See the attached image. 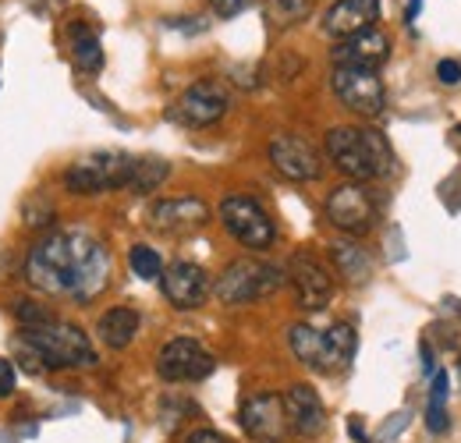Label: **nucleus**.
<instances>
[{"mask_svg":"<svg viewBox=\"0 0 461 443\" xmlns=\"http://www.w3.org/2000/svg\"><path fill=\"white\" fill-rule=\"evenodd\" d=\"M25 277L47 294H71L78 302H93L111 280V256L93 234L50 231L29 249Z\"/></svg>","mask_w":461,"mask_h":443,"instance_id":"f257e3e1","label":"nucleus"},{"mask_svg":"<svg viewBox=\"0 0 461 443\" xmlns=\"http://www.w3.org/2000/svg\"><path fill=\"white\" fill-rule=\"evenodd\" d=\"M327 157L351 181H369V177H384L394 170V153H391L387 139L373 128H351V124L330 128Z\"/></svg>","mask_w":461,"mask_h":443,"instance_id":"f03ea898","label":"nucleus"},{"mask_svg":"<svg viewBox=\"0 0 461 443\" xmlns=\"http://www.w3.org/2000/svg\"><path fill=\"white\" fill-rule=\"evenodd\" d=\"M288 284V274L274 263H263V259H234L228 270L217 277L213 284V294L221 305H249V302H259L274 291H281Z\"/></svg>","mask_w":461,"mask_h":443,"instance_id":"7ed1b4c3","label":"nucleus"},{"mask_svg":"<svg viewBox=\"0 0 461 443\" xmlns=\"http://www.w3.org/2000/svg\"><path fill=\"white\" fill-rule=\"evenodd\" d=\"M22 340H29L47 369H89L96 366V348L89 344V337L71 327V323H47L36 330H22Z\"/></svg>","mask_w":461,"mask_h":443,"instance_id":"20e7f679","label":"nucleus"},{"mask_svg":"<svg viewBox=\"0 0 461 443\" xmlns=\"http://www.w3.org/2000/svg\"><path fill=\"white\" fill-rule=\"evenodd\" d=\"M135 157L117 153V149H104L93 157H82L78 164L64 170V188L75 195H100V192H114V188H128Z\"/></svg>","mask_w":461,"mask_h":443,"instance_id":"39448f33","label":"nucleus"},{"mask_svg":"<svg viewBox=\"0 0 461 443\" xmlns=\"http://www.w3.org/2000/svg\"><path fill=\"white\" fill-rule=\"evenodd\" d=\"M221 223L228 227V234L238 245L256 249V252H263L277 241V227L270 221V213L249 195H228L221 203Z\"/></svg>","mask_w":461,"mask_h":443,"instance_id":"423d86ee","label":"nucleus"},{"mask_svg":"<svg viewBox=\"0 0 461 443\" xmlns=\"http://www.w3.org/2000/svg\"><path fill=\"white\" fill-rule=\"evenodd\" d=\"M330 86H334V96L345 104L348 111L362 113V117H380L387 107V93H384V82L373 68H348V64H334V75H330Z\"/></svg>","mask_w":461,"mask_h":443,"instance_id":"0eeeda50","label":"nucleus"},{"mask_svg":"<svg viewBox=\"0 0 461 443\" xmlns=\"http://www.w3.org/2000/svg\"><path fill=\"white\" fill-rule=\"evenodd\" d=\"M213 355L199 344V340H192V337H174L167 340L164 348H160V355H157V373H160V380H167V384H195V380H206L210 373H213Z\"/></svg>","mask_w":461,"mask_h":443,"instance_id":"6e6552de","label":"nucleus"},{"mask_svg":"<svg viewBox=\"0 0 461 443\" xmlns=\"http://www.w3.org/2000/svg\"><path fill=\"white\" fill-rule=\"evenodd\" d=\"M228 89L221 82H213V78H203V82L188 86L177 96V104L171 107V117L181 121V124H188V128H210V124H217L228 113Z\"/></svg>","mask_w":461,"mask_h":443,"instance_id":"1a4fd4ad","label":"nucleus"},{"mask_svg":"<svg viewBox=\"0 0 461 443\" xmlns=\"http://www.w3.org/2000/svg\"><path fill=\"white\" fill-rule=\"evenodd\" d=\"M285 274H288V284L294 287L298 309H305V312H320L334 298V277L312 252H294Z\"/></svg>","mask_w":461,"mask_h":443,"instance_id":"9d476101","label":"nucleus"},{"mask_svg":"<svg viewBox=\"0 0 461 443\" xmlns=\"http://www.w3.org/2000/svg\"><path fill=\"white\" fill-rule=\"evenodd\" d=\"M327 221L334 223L338 231L351 234V238L373 231V223H376V206H373V195L362 188V181L338 185V188L327 195Z\"/></svg>","mask_w":461,"mask_h":443,"instance_id":"9b49d317","label":"nucleus"},{"mask_svg":"<svg viewBox=\"0 0 461 443\" xmlns=\"http://www.w3.org/2000/svg\"><path fill=\"white\" fill-rule=\"evenodd\" d=\"M270 164L288 181H316L323 174L320 153L298 135H274L270 139Z\"/></svg>","mask_w":461,"mask_h":443,"instance_id":"f8f14e48","label":"nucleus"},{"mask_svg":"<svg viewBox=\"0 0 461 443\" xmlns=\"http://www.w3.org/2000/svg\"><path fill=\"white\" fill-rule=\"evenodd\" d=\"M149 227L160 231V234H192L199 227L210 223V206L203 199H192V195H181V199H160L153 203L149 210Z\"/></svg>","mask_w":461,"mask_h":443,"instance_id":"ddd939ff","label":"nucleus"},{"mask_svg":"<svg viewBox=\"0 0 461 443\" xmlns=\"http://www.w3.org/2000/svg\"><path fill=\"white\" fill-rule=\"evenodd\" d=\"M281 404H285L288 429H294L298 437H320L327 429V408H323L320 393L309 384H291L281 393Z\"/></svg>","mask_w":461,"mask_h":443,"instance_id":"4468645a","label":"nucleus"},{"mask_svg":"<svg viewBox=\"0 0 461 443\" xmlns=\"http://www.w3.org/2000/svg\"><path fill=\"white\" fill-rule=\"evenodd\" d=\"M241 429L252 437V440H281L285 437V404L277 393H256L241 404Z\"/></svg>","mask_w":461,"mask_h":443,"instance_id":"2eb2a0df","label":"nucleus"},{"mask_svg":"<svg viewBox=\"0 0 461 443\" xmlns=\"http://www.w3.org/2000/svg\"><path fill=\"white\" fill-rule=\"evenodd\" d=\"M160 284H164V294L174 309H199L210 294V277L195 263H171Z\"/></svg>","mask_w":461,"mask_h":443,"instance_id":"dca6fc26","label":"nucleus"},{"mask_svg":"<svg viewBox=\"0 0 461 443\" xmlns=\"http://www.w3.org/2000/svg\"><path fill=\"white\" fill-rule=\"evenodd\" d=\"M376 18H380V0H338L323 14V32L341 43L348 36H358V32L373 29Z\"/></svg>","mask_w":461,"mask_h":443,"instance_id":"f3484780","label":"nucleus"},{"mask_svg":"<svg viewBox=\"0 0 461 443\" xmlns=\"http://www.w3.org/2000/svg\"><path fill=\"white\" fill-rule=\"evenodd\" d=\"M391 57V40L380 29H366L358 36H348L334 47V64H348V68H380Z\"/></svg>","mask_w":461,"mask_h":443,"instance_id":"a211bd4d","label":"nucleus"},{"mask_svg":"<svg viewBox=\"0 0 461 443\" xmlns=\"http://www.w3.org/2000/svg\"><path fill=\"white\" fill-rule=\"evenodd\" d=\"M288 344L294 358L316 373H330V355H327V333L309 327V323H294L288 330Z\"/></svg>","mask_w":461,"mask_h":443,"instance_id":"6ab92c4d","label":"nucleus"},{"mask_svg":"<svg viewBox=\"0 0 461 443\" xmlns=\"http://www.w3.org/2000/svg\"><path fill=\"white\" fill-rule=\"evenodd\" d=\"M96 333H100V340H104L111 351H124V348L135 340V333H139V312L128 309V305L107 309V312L100 316V323H96Z\"/></svg>","mask_w":461,"mask_h":443,"instance_id":"aec40b11","label":"nucleus"},{"mask_svg":"<svg viewBox=\"0 0 461 443\" xmlns=\"http://www.w3.org/2000/svg\"><path fill=\"white\" fill-rule=\"evenodd\" d=\"M330 259H334V267H338V274L351 284H366V280L373 277V259H369V252L358 245V241H334L330 245Z\"/></svg>","mask_w":461,"mask_h":443,"instance_id":"412c9836","label":"nucleus"},{"mask_svg":"<svg viewBox=\"0 0 461 443\" xmlns=\"http://www.w3.org/2000/svg\"><path fill=\"white\" fill-rule=\"evenodd\" d=\"M71 60L78 71H89V75L104 68V50H100V40L93 29L71 25Z\"/></svg>","mask_w":461,"mask_h":443,"instance_id":"4be33fe9","label":"nucleus"},{"mask_svg":"<svg viewBox=\"0 0 461 443\" xmlns=\"http://www.w3.org/2000/svg\"><path fill=\"white\" fill-rule=\"evenodd\" d=\"M167 174H171V164H167V160L142 157V160H135V167H131L128 192H135V195H149V192H157V188L167 181Z\"/></svg>","mask_w":461,"mask_h":443,"instance_id":"5701e85b","label":"nucleus"},{"mask_svg":"<svg viewBox=\"0 0 461 443\" xmlns=\"http://www.w3.org/2000/svg\"><path fill=\"white\" fill-rule=\"evenodd\" d=\"M355 348H358V337H355V327H351V323H334V327L327 330L330 373H341V369H348V366H351Z\"/></svg>","mask_w":461,"mask_h":443,"instance_id":"b1692460","label":"nucleus"},{"mask_svg":"<svg viewBox=\"0 0 461 443\" xmlns=\"http://www.w3.org/2000/svg\"><path fill=\"white\" fill-rule=\"evenodd\" d=\"M309 14H312V0H267V7H263L267 25L277 29V32L305 22Z\"/></svg>","mask_w":461,"mask_h":443,"instance_id":"393cba45","label":"nucleus"},{"mask_svg":"<svg viewBox=\"0 0 461 443\" xmlns=\"http://www.w3.org/2000/svg\"><path fill=\"white\" fill-rule=\"evenodd\" d=\"M128 267L135 270V277H142V280L164 277V259H160V252L149 249V245H131V252H128Z\"/></svg>","mask_w":461,"mask_h":443,"instance_id":"a878e982","label":"nucleus"},{"mask_svg":"<svg viewBox=\"0 0 461 443\" xmlns=\"http://www.w3.org/2000/svg\"><path fill=\"white\" fill-rule=\"evenodd\" d=\"M11 312H14V320L22 323V330H36V327H47V323L58 320L47 305H40V302H32V298H18V302L11 305Z\"/></svg>","mask_w":461,"mask_h":443,"instance_id":"bb28decb","label":"nucleus"},{"mask_svg":"<svg viewBox=\"0 0 461 443\" xmlns=\"http://www.w3.org/2000/svg\"><path fill=\"white\" fill-rule=\"evenodd\" d=\"M25 223L29 227H47V223L54 221V206H50V199H43V195H32L29 203H25Z\"/></svg>","mask_w":461,"mask_h":443,"instance_id":"cd10ccee","label":"nucleus"},{"mask_svg":"<svg viewBox=\"0 0 461 443\" xmlns=\"http://www.w3.org/2000/svg\"><path fill=\"white\" fill-rule=\"evenodd\" d=\"M426 426H429V433H444V429L451 426V419H447V401H433V397H429V404H426Z\"/></svg>","mask_w":461,"mask_h":443,"instance_id":"c85d7f7f","label":"nucleus"},{"mask_svg":"<svg viewBox=\"0 0 461 443\" xmlns=\"http://www.w3.org/2000/svg\"><path fill=\"white\" fill-rule=\"evenodd\" d=\"M14 380H18V373H14V362L0 358V397H11V393H14Z\"/></svg>","mask_w":461,"mask_h":443,"instance_id":"c756f323","label":"nucleus"},{"mask_svg":"<svg viewBox=\"0 0 461 443\" xmlns=\"http://www.w3.org/2000/svg\"><path fill=\"white\" fill-rule=\"evenodd\" d=\"M437 78H440L444 86H458V82H461V64H458V60H440V64H437Z\"/></svg>","mask_w":461,"mask_h":443,"instance_id":"7c9ffc66","label":"nucleus"},{"mask_svg":"<svg viewBox=\"0 0 461 443\" xmlns=\"http://www.w3.org/2000/svg\"><path fill=\"white\" fill-rule=\"evenodd\" d=\"M245 4H249V0H210V7H213L217 18H234Z\"/></svg>","mask_w":461,"mask_h":443,"instance_id":"2f4dec72","label":"nucleus"},{"mask_svg":"<svg viewBox=\"0 0 461 443\" xmlns=\"http://www.w3.org/2000/svg\"><path fill=\"white\" fill-rule=\"evenodd\" d=\"M185 443H230L228 437H221L217 429H195V433H188V440Z\"/></svg>","mask_w":461,"mask_h":443,"instance_id":"473e14b6","label":"nucleus"},{"mask_svg":"<svg viewBox=\"0 0 461 443\" xmlns=\"http://www.w3.org/2000/svg\"><path fill=\"white\" fill-rule=\"evenodd\" d=\"M348 433H351V437H355V440H362V443H366V429H362V426H358V422H355V419H351V422H348Z\"/></svg>","mask_w":461,"mask_h":443,"instance_id":"72a5a7b5","label":"nucleus"},{"mask_svg":"<svg viewBox=\"0 0 461 443\" xmlns=\"http://www.w3.org/2000/svg\"><path fill=\"white\" fill-rule=\"evenodd\" d=\"M419 7H422V0H408V14H404V18H408V22H415V14H419Z\"/></svg>","mask_w":461,"mask_h":443,"instance_id":"f704fd0d","label":"nucleus"}]
</instances>
